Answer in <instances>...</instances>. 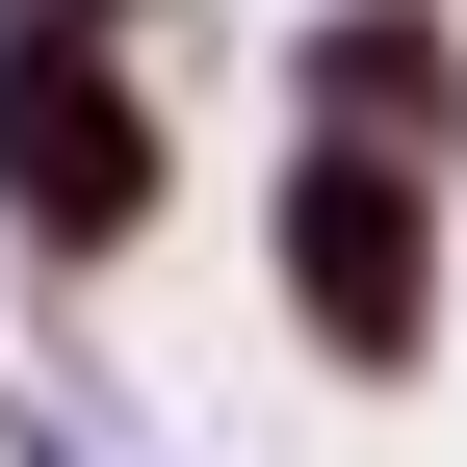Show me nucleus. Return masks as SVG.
Returning a JSON list of instances; mask_svg holds the SVG:
<instances>
[{
	"instance_id": "1",
	"label": "nucleus",
	"mask_w": 467,
	"mask_h": 467,
	"mask_svg": "<svg viewBox=\"0 0 467 467\" xmlns=\"http://www.w3.org/2000/svg\"><path fill=\"white\" fill-rule=\"evenodd\" d=\"M0 182H26L52 260H104V234L156 208V104H130V78H78V52H26V78H0Z\"/></svg>"
},
{
	"instance_id": "2",
	"label": "nucleus",
	"mask_w": 467,
	"mask_h": 467,
	"mask_svg": "<svg viewBox=\"0 0 467 467\" xmlns=\"http://www.w3.org/2000/svg\"><path fill=\"white\" fill-rule=\"evenodd\" d=\"M285 312H312L337 364H416V182H389V156L285 182Z\"/></svg>"
}]
</instances>
